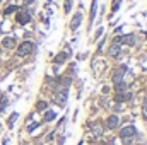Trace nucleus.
Listing matches in <instances>:
<instances>
[{
	"label": "nucleus",
	"mask_w": 147,
	"mask_h": 145,
	"mask_svg": "<svg viewBox=\"0 0 147 145\" xmlns=\"http://www.w3.org/2000/svg\"><path fill=\"white\" fill-rule=\"evenodd\" d=\"M17 21H19V24H27L31 21V12H27V10L19 12L17 14Z\"/></svg>",
	"instance_id": "obj_5"
},
{
	"label": "nucleus",
	"mask_w": 147,
	"mask_h": 145,
	"mask_svg": "<svg viewBox=\"0 0 147 145\" xmlns=\"http://www.w3.org/2000/svg\"><path fill=\"white\" fill-rule=\"evenodd\" d=\"M144 115H146V116H147V101H146V103H144Z\"/></svg>",
	"instance_id": "obj_21"
},
{
	"label": "nucleus",
	"mask_w": 147,
	"mask_h": 145,
	"mask_svg": "<svg viewBox=\"0 0 147 145\" xmlns=\"http://www.w3.org/2000/svg\"><path fill=\"white\" fill-rule=\"evenodd\" d=\"M33 50H34V43H33V41H24V43H21L19 48H17V56H26V55H29Z\"/></svg>",
	"instance_id": "obj_1"
},
{
	"label": "nucleus",
	"mask_w": 147,
	"mask_h": 145,
	"mask_svg": "<svg viewBox=\"0 0 147 145\" xmlns=\"http://www.w3.org/2000/svg\"><path fill=\"white\" fill-rule=\"evenodd\" d=\"M115 91H116V92H127V84H125V82L115 84Z\"/></svg>",
	"instance_id": "obj_12"
},
{
	"label": "nucleus",
	"mask_w": 147,
	"mask_h": 145,
	"mask_svg": "<svg viewBox=\"0 0 147 145\" xmlns=\"http://www.w3.org/2000/svg\"><path fill=\"white\" fill-rule=\"evenodd\" d=\"M108 53H110V56H116V55L120 53V44H115V43H113V46L110 48Z\"/></svg>",
	"instance_id": "obj_11"
},
{
	"label": "nucleus",
	"mask_w": 147,
	"mask_h": 145,
	"mask_svg": "<svg viewBox=\"0 0 147 145\" xmlns=\"http://www.w3.org/2000/svg\"><path fill=\"white\" fill-rule=\"evenodd\" d=\"M17 120V113H14L12 116H10V120H9V126H14V121Z\"/></svg>",
	"instance_id": "obj_17"
},
{
	"label": "nucleus",
	"mask_w": 147,
	"mask_h": 145,
	"mask_svg": "<svg viewBox=\"0 0 147 145\" xmlns=\"http://www.w3.org/2000/svg\"><path fill=\"white\" fill-rule=\"evenodd\" d=\"M137 133V130H135V126H132V125H128V126H125L122 132H120V137L125 140V142H130V138L134 137Z\"/></svg>",
	"instance_id": "obj_3"
},
{
	"label": "nucleus",
	"mask_w": 147,
	"mask_h": 145,
	"mask_svg": "<svg viewBox=\"0 0 147 145\" xmlns=\"http://www.w3.org/2000/svg\"><path fill=\"white\" fill-rule=\"evenodd\" d=\"M45 108H46V103H45V101H39V103L36 104V109H38V111H43Z\"/></svg>",
	"instance_id": "obj_16"
},
{
	"label": "nucleus",
	"mask_w": 147,
	"mask_h": 145,
	"mask_svg": "<svg viewBox=\"0 0 147 145\" xmlns=\"http://www.w3.org/2000/svg\"><path fill=\"white\" fill-rule=\"evenodd\" d=\"M113 43H115V44H128V46H134V44H135V36H134V34L118 36V38H115Z\"/></svg>",
	"instance_id": "obj_2"
},
{
	"label": "nucleus",
	"mask_w": 147,
	"mask_h": 145,
	"mask_svg": "<svg viewBox=\"0 0 147 145\" xmlns=\"http://www.w3.org/2000/svg\"><path fill=\"white\" fill-rule=\"evenodd\" d=\"M55 103H57V104H60V106H63V104L67 103V89H63L62 92H58V94H57Z\"/></svg>",
	"instance_id": "obj_6"
},
{
	"label": "nucleus",
	"mask_w": 147,
	"mask_h": 145,
	"mask_svg": "<svg viewBox=\"0 0 147 145\" xmlns=\"http://www.w3.org/2000/svg\"><path fill=\"white\" fill-rule=\"evenodd\" d=\"M2 44H3L5 48H14L15 39H14V38H3V39H2Z\"/></svg>",
	"instance_id": "obj_10"
},
{
	"label": "nucleus",
	"mask_w": 147,
	"mask_h": 145,
	"mask_svg": "<svg viewBox=\"0 0 147 145\" xmlns=\"http://www.w3.org/2000/svg\"><path fill=\"white\" fill-rule=\"evenodd\" d=\"M24 3L26 5H31V3H34V0H24Z\"/></svg>",
	"instance_id": "obj_20"
},
{
	"label": "nucleus",
	"mask_w": 147,
	"mask_h": 145,
	"mask_svg": "<svg viewBox=\"0 0 147 145\" xmlns=\"http://www.w3.org/2000/svg\"><path fill=\"white\" fill-rule=\"evenodd\" d=\"M80 22H82V14H80V12H77V14L74 15V19H72V22H70L72 31H74V29H77V27L80 26Z\"/></svg>",
	"instance_id": "obj_8"
},
{
	"label": "nucleus",
	"mask_w": 147,
	"mask_h": 145,
	"mask_svg": "<svg viewBox=\"0 0 147 145\" xmlns=\"http://www.w3.org/2000/svg\"><path fill=\"white\" fill-rule=\"evenodd\" d=\"M15 10H17V5H10V7H7V9H5V12H3V14H5V15H9V14H14Z\"/></svg>",
	"instance_id": "obj_15"
},
{
	"label": "nucleus",
	"mask_w": 147,
	"mask_h": 145,
	"mask_svg": "<svg viewBox=\"0 0 147 145\" xmlns=\"http://www.w3.org/2000/svg\"><path fill=\"white\" fill-rule=\"evenodd\" d=\"M65 60H67V53H58L55 58V63H63Z\"/></svg>",
	"instance_id": "obj_13"
},
{
	"label": "nucleus",
	"mask_w": 147,
	"mask_h": 145,
	"mask_svg": "<svg viewBox=\"0 0 147 145\" xmlns=\"http://www.w3.org/2000/svg\"><path fill=\"white\" fill-rule=\"evenodd\" d=\"M106 125H108V128H116L118 125H120V118L116 116V115H111L110 118H108V121H106Z\"/></svg>",
	"instance_id": "obj_7"
},
{
	"label": "nucleus",
	"mask_w": 147,
	"mask_h": 145,
	"mask_svg": "<svg viewBox=\"0 0 147 145\" xmlns=\"http://www.w3.org/2000/svg\"><path fill=\"white\" fill-rule=\"evenodd\" d=\"M130 99H132V94L130 92H122V94H116V97H115V101H118V103L130 101Z\"/></svg>",
	"instance_id": "obj_9"
},
{
	"label": "nucleus",
	"mask_w": 147,
	"mask_h": 145,
	"mask_svg": "<svg viewBox=\"0 0 147 145\" xmlns=\"http://www.w3.org/2000/svg\"><path fill=\"white\" fill-rule=\"evenodd\" d=\"M70 7H72V0H67L65 2V12H70Z\"/></svg>",
	"instance_id": "obj_18"
},
{
	"label": "nucleus",
	"mask_w": 147,
	"mask_h": 145,
	"mask_svg": "<svg viewBox=\"0 0 147 145\" xmlns=\"http://www.w3.org/2000/svg\"><path fill=\"white\" fill-rule=\"evenodd\" d=\"M36 126H38V123H33V125H29V128H27V130H29V132H33Z\"/></svg>",
	"instance_id": "obj_19"
},
{
	"label": "nucleus",
	"mask_w": 147,
	"mask_h": 145,
	"mask_svg": "<svg viewBox=\"0 0 147 145\" xmlns=\"http://www.w3.org/2000/svg\"><path fill=\"white\" fill-rule=\"evenodd\" d=\"M125 72H127V67H122V68L115 70V73H113V82H115V84H118V82H123Z\"/></svg>",
	"instance_id": "obj_4"
},
{
	"label": "nucleus",
	"mask_w": 147,
	"mask_h": 145,
	"mask_svg": "<svg viewBox=\"0 0 147 145\" xmlns=\"http://www.w3.org/2000/svg\"><path fill=\"white\" fill-rule=\"evenodd\" d=\"M51 120H55V113L53 111H46L45 113V121H51Z\"/></svg>",
	"instance_id": "obj_14"
}]
</instances>
